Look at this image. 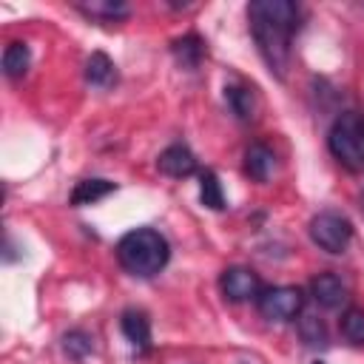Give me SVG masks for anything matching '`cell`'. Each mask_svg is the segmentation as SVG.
Segmentation results:
<instances>
[{
    "mask_svg": "<svg viewBox=\"0 0 364 364\" xmlns=\"http://www.w3.org/2000/svg\"><path fill=\"white\" fill-rule=\"evenodd\" d=\"M247 23L267 71L284 80L290 68V43L301 26V9L290 0H253L247 6Z\"/></svg>",
    "mask_w": 364,
    "mask_h": 364,
    "instance_id": "6da1fadb",
    "label": "cell"
},
{
    "mask_svg": "<svg viewBox=\"0 0 364 364\" xmlns=\"http://www.w3.org/2000/svg\"><path fill=\"white\" fill-rule=\"evenodd\" d=\"M168 259H171V245L154 228H134L122 233L117 242V262L122 264L125 273L136 279L156 276L168 264Z\"/></svg>",
    "mask_w": 364,
    "mask_h": 364,
    "instance_id": "7a4b0ae2",
    "label": "cell"
},
{
    "mask_svg": "<svg viewBox=\"0 0 364 364\" xmlns=\"http://www.w3.org/2000/svg\"><path fill=\"white\" fill-rule=\"evenodd\" d=\"M330 154L353 173L364 171V114L361 111H341L330 131H327Z\"/></svg>",
    "mask_w": 364,
    "mask_h": 364,
    "instance_id": "3957f363",
    "label": "cell"
},
{
    "mask_svg": "<svg viewBox=\"0 0 364 364\" xmlns=\"http://www.w3.org/2000/svg\"><path fill=\"white\" fill-rule=\"evenodd\" d=\"M307 230H310L313 245L321 247L324 253H333V256L344 253L353 242V222L338 210H318L310 219Z\"/></svg>",
    "mask_w": 364,
    "mask_h": 364,
    "instance_id": "277c9868",
    "label": "cell"
},
{
    "mask_svg": "<svg viewBox=\"0 0 364 364\" xmlns=\"http://www.w3.org/2000/svg\"><path fill=\"white\" fill-rule=\"evenodd\" d=\"M256 307L267 321H293L304 307V293L301 287H293V284L264 287L256 299Z\"/></svg>",
    "mask_w": 364,
    "mask_h": 364,
    "instance_id": "5b68a950",
    "label": "cell"
},
{
    "mask_svg": "<svg viewBox=\"0 0 364 364\" xmlns=\"http://www.w3.org/2000/svg\"><path fill=\"white\" fill-rule=\"evenodd\" d=\"M219 290L228 301H256L259 293L264 290L262 287V279L256 270L250 267H242V264H233V267H225L222 276H219Z\"/></svg>",
    "mask_w": 364,
    "mask_h": 364,
    "instance_id": "8992f818",
    "label": "cell"
},
{
    "mask_svg": "<svg viewBox=\"0 0 364 364\" xmlns=\"http://www.w3.org/2000/svg\"><path fill=\"white\" fill-rule=\"evenodd\" d=\"M119 330H122L125 341L131 344V350H134L136 355H148V353H151V347H154V341H151V318H148L145 310H139V307L122 310V316H119Z\"/></svg>",
    "mask_w": 364,
    "mask_h": 364,
    "instance_id": "52a82bcc",
    "label": "cell"
},
{
    "mask_svg": "<svg viewBox=\"0 0 364 364\" xmlns=\"http://www.w3.org/2000/svg\"><path fill=\"white\" fill-rule=\"evenodd\" d=\"M156 168H159V173H165L171 179H185V176L196 173V156L188 145L173 142L156 156Z\"/></svg>",
    "mask_w": 364,
    "mask_h": 364,
    "instance_id": "ba28073f",
    "label": "cell"
},
{
    "mask_svg": "<svg viewBox=\"0 0 364 364\" xmlns=\"http://www.w3.org/2000/svg\"><path fill=\"white\" fill-rule=\"evenodd\" d=\"M310 293H313V299H316L324 310H338V307H344L347 299H350L347 284H344L341 276H336V273H318V276H313Z\"/></svg>",
    "mask_w": 364,
    "mask_h": 364,
    "instance_id": "9c48e42d",
    "label": "cell"
},
{
    "mask_svg": "<svg viewBox=\"0 0 364 364\" xmlns=\"http://www.w3.org/2000/svg\"><path fill=\"white\" fill-rule=\"evenodd\" d=\"M225 102L230 108V114L239 119V122H253L256 114H259V97L250 85L245 82H228L225 85Z\"/></svg>",
    "mask_w": 364,
    "mask_h": 364,
    "instance_id": "30bf717a",
    "label": "cell"
},
{
    "mask_svg": "<svg viewBox=\"0 0 364 364\" xmlns=\"http://www.w3.org/2000/svg\"><path fill=\"white\" fill-rule=\"evenodd\" d=\"M276 171V154L264 145V142H253L245 151V173L253 182H267Z\"/></svg>",
    "mask_w": 364,
    "mask_h": 364,
    "instance_id": "8fae6325",
    "label": "cell"
},
{
    "mask_svg": "<svg viewBox=\"0 0 364 364\" xmlns=\"http://www.w3.org/2000/svg\"><path fill=\"white\" fill-rule=\"evenodd\" d=\"M171 51H173V57H176V63H179L182 68L193 71V68H199V63L205 60L208 46H205V40H202L199 34L188 31V34H182V37H176V40L171 43Z\"/></svg>",
    "mask_w": 364,
    "mask_h": 364,
    "instance_id": "7c38bea8",
    "label": "cell"
},
{
    "mask_svg": "<svg viewBox=\"0 0 364 364\" xmlns=\"http://www.w3.org/2000/svg\"><path fill=\"white\" fill-rule=\"evenodd\" d=\"M77 11L85 14L88 20H102V23H119L131 14V6L122 0H85L77 3Z\"/></svg>",
    "mask_w": 364,
    "mask_h": 364,
    "instance_id": "4fadbf2b",
    "label": "cell"
},
{
    "mask_svg": "<svg viewBox=\"0 0 364 364\" xmlns=\"http://www.w3.org/2000/svg\"><path fill=\"white\" fill-rule=\"evenodd\" d=\"M117 191V182L111 179H100V176H91V179H80L71 191V205L74 208H82V205H94L100 199H105L108 193Z\"/></svg>",
    "mask_w": 364,
    "mask_h": 364,
    "instance_id": "5bb4252c",
    "label": "cell"
},
{
    "mask_svg": "<svg viewBox=\"0 0 364 364\" xmlns=\"http://www.w3.org/2000/svg\"><path fill=\"white\" fill-rule=\"evenodd\" d=\"M85 80L94 88H111L117 82V65L105 51H94L85 63Z\"/></svg>",
    "mask_w": 364,
    "mask_h": 364,
    "instance_id": "9a60e30c",
    "label": "cell"
},
{
    "mask_svg": "<svg viewBox=\"0 0 364 364\" xmlns=\"http://www.w3.org/2000/svg\"><path fill=\"white\" fill-rule=\"evenodd\" d=\"M28 63H31V51L26 43L14 40L3 48V74L9 80H20L26 71H28Z\"/></svg>",
    "mask_w": 364,
    "mask_h": 364,
    "instance_id": "2e32d148",
    "label": "cell"
},
{
    "mask_svg": "<svg viewBox=\"0 0 364 364\" xmlns=\"http://www.w3.org/2000/svg\"><path fill=\"white\" fill-rule=\"evenodd\" d=\"M199 199L205 208L210 210H225L228 202H225V191H222V182L213 171H202L199 173Z\"/></svg>",
    "mask_w": 364,
    "mask_h": 364,
    "instance_id": "e0dca14e",
    "label": "cell"
},
{
    "mask_svg": "<svg viewBox=\"0 0 364 364\" xmlns=\"http://www.w3.org/2000/svg\"><path fill=\"white\" fill-rule=\"evenodd\" d=\"M63 353L71 358V361H85L91 353H94V338H91V333H85V330H68L65 336H63Z\"/></svg>",
    "mask_w": 364,
    "mask_h": 364,
    "instance_id": "ac0fdd59",
    "label": "cell"
},
{
    "mask_svg": "<svg viewBox=\"0 0 364 364\" xmlns=\"http://www.w3.org/2000/svg\"><path fill=\"white\" fill-rule=\"evenodd\" d=\"M341 336L344 341H350L353 347H364V310L361 307H347L341 313Z\"/></svg>",
    "mask_w": 364,
    "mask_h": 364,
    "instance_id": "d6986e66",
    "label": "cell"
},
{
    "mask_svg": "<svg viewBox=\"0 0 364 364\" xmlns=\"http://www.w3.org/2000/svg\"><path fill=\"white\" fill-rule=\"evenodd\" d=\"M299 333L307 347H327V327L318 316H301L299 318Z\"/></svg>",
    "mask_w": 364,
    "mask_h": 364,
    "instance_id": "ffe728a7",
    "label": "cell"
},
{
    "mask_svg": "<svg viewBox=\"0 0 364 364\" xmlns=\"http://www.w3.org/2000/svg\"><path fill=\"white\" fill-rule=\"evenodd\" d=\"M316 364H321V361H316Z\"/></svg>",
    "mask_w": 364,
    "mask_h": 364,
    "instance_id": "44dd1931",
    "label": "cell"
}]
</instances>
